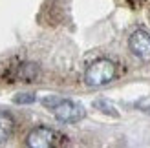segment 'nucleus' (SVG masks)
<instances>
[{"label":"nucleus","instance_id":"nucleus-1","mask_svg":"<svg viewBox=\"0 0 150 148\" xmlns=\"http://www.w3.org/2000/svg\"><path fill=\"white\" fill-rule=\"evenodd\" d=\"M115 77V64L108 61V58H97L95 62H92L86 68L84 80L88 86H104L108 84L112 79Z\"/></svg>","mask_w":150,"mask_h":148},{"label":"nucleus","instance_id":"nucleus-9","mask_svg":"<svg viewBox=\"0 0 150 148\" xmlns=\"http://www.w3.org/2000/svg\"><path fill=\"white\" fill-rule=\"evenodd\" d=\"M61 101H62V99H59V97H46V99L42 101V104H44V106H50L51 110H53Z\"/></svg>","mask_w":150,"mask_h":148},{"label":"nucleus","instance_id":"nucleus-8","mask_svg":"<svg viewBox=\"0 0 150 148\" xmlns=\"http://www.w3.org/2000/svg\"><path fill=\"white\" fill-rule=\"evenodd\" d=\"M13 101L17 104H31V102L37 101V95L35 93H18V95H15Z\"/></svg>","mask_w":150,"mask_h":148},{"label":"nucleus","instance_id":"nucleus-5","mask_svg":"<svg viewBox=\"0 0 150 148\" xmlns=\"http://www.w3.org/2000/svg\"><path fill=\"white\" fill-rule=\"evenodd\" d=\"M37 77H39V66L33 62H22L11 73V79L20 82H33Z\"/></svg>","mask_w":150,"mask_h":148},{"label":"nucleus","instance_id":"nucleus-2","mask_svg":"<svg viewBox=\"0 0 150 148\" xmlns=\"http://www.w3.org/2000/svg\"><path fill=\"white\" fill-rule=\"evenodd\" d=\"M57 143L55 130L48 126H37L26 135V146L28 148H53Z\"/></svg>","mask_w":150,"mask_h":148},{"label":"nucleus","instance_id":"nucleus-3","mask_svg":"<svg viewBox=\"0 0 150 148\" xmlns=\"http://www.w3.org/2000/svg\"><path fill=\"white\" fill-rule=\"evenodd\" d=\"M84 108L73 101H61L53 108V115L61 123H77L84 117Z\"/></svg>","mask_w":150,"mask_h":148},{"label":"nucleus","instance_id":"nucleus-4","mask_svg":"<svg viewBox=\"0 0 150 148\" xmlns=\"http://www.w3.org/2000/svg\"><path fill=\"white\" fill-rule=\"evenodd\" d=\"M128 46H130V51L137 58H141L145 62L150 61V35L146 31H143V29L134 31L128 40Z\"/></svg>","mask_w":150,"mask_h":148},{"label":"nucleus","instance_id":"nucleus-7","mask_svg":"<svg viewBox=\"0 0 150 148\" xmlns=\"http://www.w3.org/2000/svg\"><path fill=\"white\" fill-rule=\"evenodd\" d=\"M93 106H95L97 110H101L103 113H106V115L119 117V112L115 110V106H114V104H110L106 99H99V101H95V102H93Z\"/></svg>","mask_w":150,"mask_h":148},{"label":"nucleus","instance_id":"nucleus-6","mask_svg":"<svg viewBox=\"0 0 150 148\" xmlns=\"http://www.w3.org/2000/svg\"><path fill=\"white\" fill-rule=\"evenodd\" d=\"M13 130H15V119L9 113L0 112V144L6 143L11 137Z\"/></svg>","mask_w":150,"mask_h":148}]
</instances>
